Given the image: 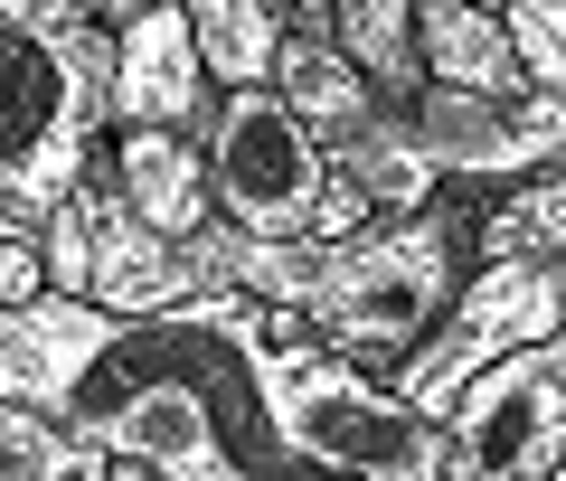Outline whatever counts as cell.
<instances>
[{
    "mask_svg": "<svg viewBox=\"0 0 566 481\" xmlns=\"http://www.w3.org/2000/svg\"><path fill=\"white\" fill-rule=\"evenodd\" d=\"M85 199H95V283H85V302L142 321V312H180V302H199V293H237V283H218V264H208L199 245H170L161 227H142L133 208H123L104 142H95V160H85Z\"/></svg>",
    "mask_w": 566,
    "mask_h": 481,
    "instance_id": "52a82bcc",
    "label": "cell"
},
{
    "mask_svg": "<svg viewBox=\"0 0 566 481\" xmlns=\"http://www.w3.org/2000/svg\"><path fill=\"white\" fill-rule=\"evenodd\" d=\"M547 481H566V462H557V472H547Z\"/></svg>",
    "mask_w": 566,
    "mask_h": 481,
    "instance_id": "603a6c76",
    "label": "cell"
},
{
    "mask_svg": "<svg viewBox=\"0 0 566 481\" xmlns=\"http://www.w3.org/2000/svg\"><path fill=\"white\" fill-rule=\"evenodd\" d=\"M0 481H151L133 453H104V443L66 435L57 416L0 397Z\"/></svg>",
    "mask_w": 566,
    "mask_h": 481,
    "instance_id": "4fadbf2b",
    "label": "cell"
},
{
    "mask_svg": "<svg viewBox=\"0 0 566 481\" xmlns=\"http://www.w3.org/2000/svg\"><path fill=\"white\" fill-rule=\"evenodd\" d=\"M416 57L424 85H463V95H528L510 20L482 0H416Z\"/></svg>",
    "mask_w": 566,
    "mask_h": 481,
    "instance_id": "30bf717a",
    "label": "cell"
},
{
    "mask_svg": "<svg viewBox=\"0 0 566 481\" xmlns=\"http://www.w3.org/2000/svg\"><path fill=\"white\" fill-rule=\"evenodd\" d=\"M472 255H482V264L491 255H547V264H566V160L472 199Z\"/></svg>",
    "mask_w": 566,
    "mask_h": 481,
    "instance_id": "5bb4252c",
    "label": "cell"
},
{
    "mask_svg": "<svg viewBox=\"0 0 566 481\" xmlns=\"http://www.w3.org/2000/svg\"><path fill=\"white\" fill-rule=\"evenodd\" d=\"M264 10H274L293 39H331V0H264Z\"/></svg>",
    "mask_w": 566,
    "mask_h": 481,
    "instance_id": "44dd1931",
    "label": "cell"
},
{
    "mask_svg": "<svg viewBox=\"0 0 566 481\" xmlns=\"http://www.w3.org/2000/svg\"><path fill=\"white\" fill-rule=\"evenodd\" d=\"M189 10V39H199L208 76L237 95V85H274V57H283V20L264 0H180Z\"/></svg>",
    "mask_w": 566,
    "mask_h": 481,
    "instance_id": "2e32d148",
    "label": "cell"
},
{
    "mask_svg": "<svg viewBox=\"0 0 566 481\" xmlns=\"http://www.w3.org/2000/svg\"><path fill=\"white\" fill-rule=\"evenodd\" d=\"M264 406L312 481H444V425L340 359L293 302H264Z\"/></svg>",
    "mask_w": 566,
    "mask_h": 481,
    "instance_id": "7a4b0ae2",
    "label": "cell"
},
{
    "mask_svg": "<svg viewBox=\"0 0 566 481\" xmlns=\"http://www.w3.org/2000/svg\"><path fill=\"white\" fill-rule=\"evenodd\" d=\"M482 10H510V0H482Z\"/></svg>",
    "mask_w": 566,
    "mask_h": 481,
    "instance_id": "7402d4cb",
    "label": "cell"
},
{
    "mask_svg": "<svg viewBox=\"0 0 566 481\" xmlns=\"http://www.w3.org/2000/svg\"><path fill=\"white\" fill-rule=\"evenodd\" d=\"M39 264H48V293L85 302V283H95V199H85V180L39 218Z\"/></svg>",
    "mask_w": 566,
    "mask_h": 481,
    "instance_id": "e0dca14e",
    "label": "cell"
},
{
    "mask_svg": "<svg viewBox=\"0 0 566 481\" xmlns=\"http://www.w3.org/2000/svg\"><path fill=\"white\" fill-rule=\"evenodd\" d=\"M218 95L227 85L208 76L180 0H151V10H133V20L114 29V123H170V133L208 142Z\"/></svg>",
    "mask_w": 566,
    "mask_h": 481,
    "instance_id": "ba28073f",
    "label": "cell"
},
{
    "mask_svg": "<svg viewBox=\"0 0 566 481\" xmlns=\"http://www.w3.org/2000/svg\"><path fill=\"white\" fill-rule=\"evenodd\" d=\"M274 95L293 104V114H303L322 142H349V133H359V123L387 104L331 39H293V29H283V57H274Z\"/></svg>",
    "mask_w": 566,
    "mask_h": 481,
    "instance_id": "7c38bea8",
    "label": "cell"
},
{
    "mask_svg": "<svg viewBox=\"0 0 566 481\" xmlns=\"http://www.w3.org/2000/svg\"><path fill=\"white\" fill-rule=\"evenodd\" d=\"M547 331H566V264H547V255H491V264H472V274H463L453 312L434 321L397 368H387V387H397L416 416L444 425L453 406H463V387L482 378L491 359L547 341Z\"/></svg>",
    "mask_w": 566,
    "mask_h": 481,
    "instance_id": "277c9868",
    "label": "cell"
},
{
    "mask_svg": "<svg viewBox=\"0 0 566 481\" xmlns=\"http://www.w3.org/2000/svg\"><path fill=\"white\" fill-rule=\"evenodd\" d=\"M566 462V331L491 359L444 416V481H547Z\"/></svg>",
    "mask_w": 566,
    "mask_h": 481,
    "instance_id": "8992f818",
    "label": "cell"
},
{
    "mask_svg": "<svg viewBox=\"0 0 566 481\" xmlns=\"http://www.w3.org/2000/svg\"><path fill=\"white\" fill-rule=\"evenodd\" d=\"M208 180H218V218L255 227V237H312L331 189V142L274 85H237L218 95V123H208Z\"/></svg>",
    "mask_w": 566,
    "mask_h": 481,
    "instance_id": "5b68a950",
    "label": "cell"
},
{
    "mask_svg": "<svg viewBox=\"0 0 566 481\" xmlns=\"http://www.w3.org/2000/svg\"><path fill=\"white\" fill-rule=\"evenodd\" d=\"M104 160H114V189L142 227H161L170 245H199L218 227V180H208V142L170 133V123H114L104 133Z\"/></svg>",
    "mask_w": 566,
    "mask_h": 481,
    "instance_id": "9c48e42d",
    "label": "cell"
},
{
    "mask_svg": "<svg viewBox=\"0 0 566 481\" xmlns=\"http://www.w3.org/2000/svg\"><path fill=\"white\" fill-rule=\"evenodd\" d=\"M104 133H114V29L0 20V237H39V218L85 180Z\"/></svg>",
    "mask_w": 566,
    "mask_h": 481,
    "instance_id": "3957f363",
    "label": "cell"
},
{
    "mask_svg": "<svg viewBox=\"0 0 566 481\" xmlns=\"http://www.w3.org/2000/svg\"><path fill=\"white\" fill-rule=\"evenodd\" d=\"M331 48L378 85L387 104L424 95V57H416V0H331Z\"/></svg>",
    "mask_w": 566,
    "mask_h": 481,
    "instance_id": "9a60e30c",
    "label": "cell"
},
{
    "mask_svg": "<svg viewBox=\"0 0 566 481\" xmlns=\"http://www.w3.org/2000/svg\"><path fill=\"white\" fill-rule=\"evenodd\" d=\"M0 20H20V29H85L95 0H0Z\"/></svg>",
    "mask_w": 566,
    "mask_h": 481,
    "instance_id": "ffe728a7",
    "label": "cell"
},
{
    "mask_svg": "<svg viewBox=\"0 0 566 481\" xmlns=\"http://www.w3.org/2000/svg\"><path fill=\"white\" fill-rule=\"evenodd\" d=\"M510 48H520V76L538 95H566V0H510Z\"/></svg>",
    "mask_w": 566,
    "mask_h": 481,
    "instance_id": "ac0fdd59",
    "label": "cell"
},
{
    "mask_svg": "<svg viewBox=\"0 0 566 481\" xmlns=\"http://www.w3.org/2000/svg\"><path fill=\"white\" fill-rule=\"evenodd\" d=\"M199 255L218 264V283L255 302H293L340 359L359 368H397L406 349L453 312L472 255V189H444L434 208H378L359 237L322 245V237H255V227L218 218L199 237Z\"/></svg>",
    "mask_w": 566,
    "mask_h": 481,
    "instance_id": "6da1fadb",
    "label": "cell"
},
{
    "mask_svg": "<svg viewBox=\"0 0 566 481\" xmlns=\"http://www.w3.org/2000/svg\"><path fill=\"white\" fill-rule=\"evenodd\" d=\"M331 160H340L378 208H434L444 199V170H434V151H424V133H416L406 104H378L349 142H331Z\"/></svg>",
    "mask_w": 566,
    "mask_h": 481,
    "instance_id": "8fae6325",
    "label": "cell"
},
{
    "mask_svg": "<svg viewBox=\"0 0 566 481\" xmlns=\"http://www.w3.org/2000/svg\"><path fill=\"white\" fill-rule=\"evenodd\" d=\"M48 293V264H39V237H0V312Z\"/></svg>",
    "mask_w": 566,
    "mask_h": 481,
    "instance_id": "d6986e66",
    "label": "cell"
}]
</instances>
